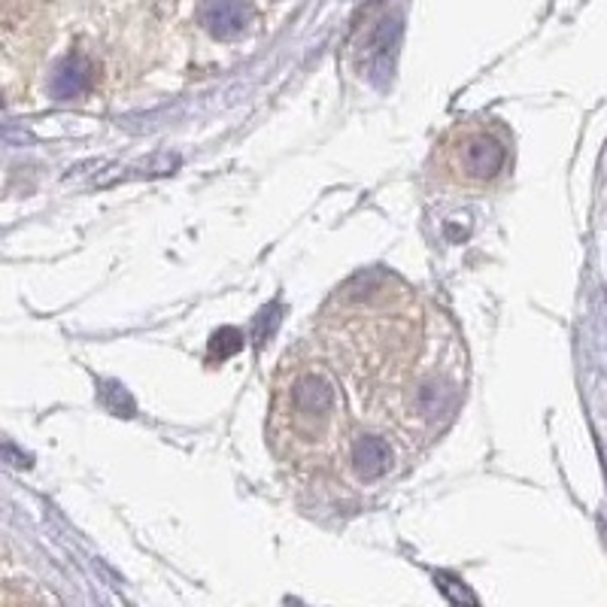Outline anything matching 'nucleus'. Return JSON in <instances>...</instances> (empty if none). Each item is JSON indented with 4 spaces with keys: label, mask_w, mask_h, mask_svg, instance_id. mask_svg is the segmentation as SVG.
I'll return each mask as SVG.
<instances>
[{
    "label": "nucleus",
    "mask_w": 607,
    "mask_h": 607,
    "mask_svg": "<svg viewBox=\"0 0 607 607\" xmlns=\"http://www.w3.org/2000/svg\"><path fill=\"white\" fill-rule=\"evenodd\" d=\"M316 338L338 377L383 407L422 368L429 316L407 282L370 267L331 292L316 319Z\"/></svg>",
    "instance_id": "1"
},
{
    "label": "nucleus",
    "mask_w": 607,
    "mask_h": 607,
    "mask_svg": "<svg viewBox=\"0 0 607 607\" xmlns=\"http://www.w3.org/2000/svg\"><path fill=\"white\" fill-rule=\"evenodd\" d=\"M346 453H350V461H353V475L358 480H365V483H377V480H383L395 468L392 446L385 444L383 438H377V434H362L358 444L350 441Z\"/></svg>",
    "instance_id": "5"
},
{
    "label": "nucleus",
    "mask_w": 607,
    "mask_h": 607,
    "mask_svg": "<svg viewBox=\"0 0 607 607\" xmlns=\"http://www.w3.org/2000/svg\"><path fill=\"white\" fill-rule=\"evenodd\" d=\"M353 441V416L338 370L313 346H295L280 358L270 383L267 444L274 456L304 475L343 459Z\"/></svg>",
    "instance_id": "2"
},
{
    "label": "nucleus",
    "mask_w": 607,
    "mask_h": 607,
    "mask_svg": "<svg viewBox=\"0 0 607 607\" xmlns=\"http://www.w3.org/2000/svg\"><path fill=\"white\" fill-rule=\"evenodd\" d=\"M510 143L489 119L453 122L431 149L429 170L446 189L486 192L507 174Z\"/></svg>",
    "instance_id": "3"
},
{
    "label": "nucleus",
    "mask_w": 607,
    "mask_h": 607,
    "mask_svg": "<svg viewBox=\"0 0 607 607\" xmlns=\"http://www.w3.org/2000/svg\"><path fill=\"white\" fill-rule=\"evenodd\" d=\"M89 86V67L83 59H67L59 67V74L52 79V91L59 98H74L79 91Z\"/></svg>",
    "instance_id": "6"
},
{
    "label": "nucleus",
    "mask_w": 607,
    "mask_h": 607,
    "mask_svg": "<svg viewBox=\"0 0 607 607\" xmlns=\"http://www.w3.org/2000/svg\"><path fill=\"white\" fill-rule=\"evenodd\" d=\"M198 22L216 40H235L246 34L255 22V7L250 0H201Z\"/></svg>",
    "instance_id": "4"
}]
</instances>
